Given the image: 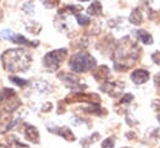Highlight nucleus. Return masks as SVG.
<instances>
[{
  "mask_svg": "<svg viewBox=\"0 0 160 148\" xmlns=\"http://www.w3.org/2000/svg\"><path fill=\"white\" fill-rule=\"evenodd\" d=\"M70 65H71L73 71H76V72H84V71H87L89 69H93L94 65H96V61L88 54L82 52V54H77V55H75L72 57Z\"/></svg>",
  "mask_w": 160,
  "mask_h": 148,
  "instance_id": "nucleus-2",
  "label": "nucleus"
},
{
  "mask_svg": "<svg viewBox=\"0 0 160 148\" xmlns=\"http://www.w3.org/2000/svg\"><path fill=\"white\" fill-rule=\"evenodd\" d=\"M65 57H66V50L65 49L55 50V51H52L45 56V65L52 70H56Z\"/></svg>",
  "mask_w": 160,
  "mask_h": 148,
  "instance_id": "nucleus-3",
  "label": "nucleus"
},
{
  "mask_svg": "<svg viewBox=\"0 0 160 148\" xmlns=\"http://www.w3.org/2000/svg\"><path fill=\"white\" fill-rule=\"evenodd\" d=\"M137 34H138L139 39H140L144 44H152V42H153V39H152V36H150L147 31H144V30H138Z\"/></svg>",
  "mask_w": 160,
  "mask_h": 148,
  "instance_id": "nucleus-5",
  "label": "nucleus"
},
{
  "mask_svg": "<svg viewBox=\"0 0 160 148\" xmlns=\"http://www.w3.org/2000/svg\"><path fill=\"white\" fill-rule=\"evenodd\" d=\"M77 20H78V23L82 24V25H84V24H87V23L89 21V19H88V18L82 16V15H77Z\"/></svg>",
  "mask_w": 160,
  "mask_h": 148,
  "instance_id": "nucleus-7",
  "label": "nucleus"
},
{
  "mask_svg": "<svg viewBox=\"0 0 160 148\" xmlns=\"http://www.w3.org/2000/svg\"><path fill=\"white\" fill-rule=\"evenodd\" d=\"M89 11V14H97L98 11H101V4L99 3H93L91 6H89V9H88Z\"/></svg>",
  "mask_w": 160,
  "mask_h": 148,
  "instance_id": "nucleus-6",
  "label": "nucleus"
},
{
  "mask_svg": "<svg viewBox=\"0 0 160 148\" xmlns=\"http://www.w3.org/2000/svg\"><path fill=\"white\" fill-rule=\"evenodd\" d=\"M130 77L135 83H144L149 78V72L145 70H135Z\"/></svg>",
  "mask_w": 160,
  "mask_h": 148,
  "instance_id": "nucleus-4",
  "label": "nucleus"
},
{
  "mask_svg": "<svg viewBox=\"0 0 160 148\" xmlns=\"http://www.w3.org/2000/svg\"><path fill=\"white\" fill-rule=\"evenodd\" d=\"M108 145L111 146V147H113V145H114V142H113V140H109V142H108ZM107 147V143H103V148Z\"/></svg>",
  "mask_w": 160,
  "mask_h": 148,
  "instance_id": "nucleus-9",
  "label": "nucleus"
},
{
  "mask_svg": "<svg viewBox=\"0 0 160 148\" xmlns=\"http://www.w3.org/2000/svg\"><path fill=\"white\" fill-rule=\"evenodd\" d=\"M11 80H12V81H14L15 83L20 85V86H24V85H26L25 80H20V78H16V77H11Z\"/></svg>",
  "mask_w": 160,
  "mask_h": 148,
  "instance_id": "nucleus-8",
  "label": "nucleus"
},
{
  "mask_svg": "<svg viewBox=\"0 0 160 148\" xmlns=\"http://www.w3.org/2000/svg\"><path fill=\"white\" fill-rule=\"evenodd\" d=\"M2 64L8 71L18 72L29 67L30 57L24 52V50H8L2 54Z\"/></svg>",
  "mask_w": 160,
  "mask_h": 148,
  "instance_id": "nucleus-1",
  "label": "nucleus"
},
{
  "mask_svg": "<svg viewBox=\"0 0 160 148\" xmlns=\"http://www.w3.org/2000/svg\"><path fill=\"white\" fill-rule=\"evenodd\" d=\"M157 80H160V75H158V76H157ZM157 83L159 85V87H160V81H157Z\"/></svg>",
  "mask_w": 160,
  "mask_h": 148,
  "instance_id": "nucleus-10",
  "label": "nucleus"
}]
</instances>
